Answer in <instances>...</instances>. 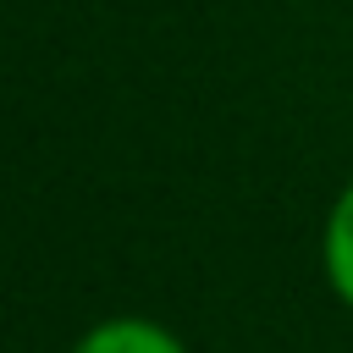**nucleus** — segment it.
I'll return each instance as SVG.
<instances>
[{
  "instance_id": "obj_1",
  "label": "nucleus",
  "mask_w": 353,
  "mask_h": 353,
  "mask_svg": "<svg viewBox=\"0 0 353 353\" xmlns=\"http://www.w3.org/2000/svg\"><path fill=\"white\" fill-rule=\"evenodd\" d=\"M72 353H188V342L149 314H110V320L88 325L72 342Z\"/></svg>"
},
{
  "instance_id": "obj_2",
  "label": "nucleus",
  "mask_w": 353,
  "mask_h": 353,
  "mask_svg": "<svg viewBox=\"0 0 353 353\" xmlns=\"http://www.w3.org/2000/svg\"><path fill=\"white\" fill-rule=\"evenodd\" d=\"M320 265H325V281H331V292L342 298V309H353V176H347V188H342V193L331 199V210H325Z\"/></svg>"
}]
</instances>
